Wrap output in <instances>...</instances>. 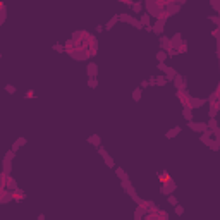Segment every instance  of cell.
I'll use <instances>...</instances> for the list:
<instances>
[{
	"label": "cell",
	"instance_id": "obj_32",
	"mask_svg": "<svg viewBox=\"0 0 220 220\" xmlns=\"http://www.w3.org/2000/svg\"><path fill=\"white\" fill-rule=\"evenodd\" d=\"M16 143H17L19 146H22V145H26V139H24V138H19V139L16 141Z\"/></svg>",
	"mask_w": 220,
	"mask_h": 220
},
{
	"label": "cell",
	"instance_id": "obj_5",
	"mask_svg": "<svg viewBox=\"0 0 220 220\" xmlns=\"http://www.w3.org/2000/svg\"><path fill=\"white\" fill-rule=\"evenodd\" d=\"M160 48L165 52H169L172 48V43H170V38L169 36H160Z\"/></svg>",
	"mask_w": 220,
	"mask_h": 220
},
{
	"label": "cell",
	"instance_id": "obj_24",
	"mask_svg": "<svg viewBox=\"0 0 220 220\" xmlns=\"http://www.w3.org/2000/svg\"><path fill=\"white\" fill-rule=\"evenodd\" d=\"M117 175L120 177V180H124V179H127V174L124 172L122 169H117Z\"/></svg>",
	"mask_w": 220,
	"mask_h": 220
},
{
	"label": "cell",
	"instance_id": "obj_33",
	"mask_svg": "<svg viewBox=\"0 0 220 220\" xmlns=\"http://www.w3.org/2000/svg\"><path fill=\"white\" fill-rule=\"evenodd\" d=\"M120 2H122V4H126V5H129V7H132V4H134L132 0H120Z\"/></svg>",
	"mask_w": 220,
	"mask_h": 220
},
{
	"label": "cell",
	"instance_id": "obj_10",
	"mask_svg": "<svg viewBox=\"0 0 220 220\" xmlns=\"http://www.w3.org/2000/svg\"><path fill=\"white\" fill-rule=\"evenodd\" d=\"M177 134H180V127H179V126H175L174 129L167 131V132H165V138H169V139H170V138H175Z\"/></svg>",
	"mask_w": 220,
	"mask_h": 220
},
{
	"label": "cell",
	"instance_id": "obj_9",
	"mask_svg": "<svg viewBox=\"0 0 220 220\" xmlns=\"http://www.w3.org/2000/svg\"><path fill=\"white\" fill-rule=\"evenodd\" d=\"M182 117L186 120H193V109H191L189 105H186L184 110H182Z\"/></svg>",
	"mask_w": 220,
	"mask_h": 220
},
{
	"label": "cell",
	"instance_id": "obj_30",
	"mask_svg": "<svg viewBox=\"0 0 220 220\" xmlns=\"http://www.w3.org/2000/svg\"><path fill=\"white\" fill-rule=\"evenodd\" d=\"M158 69H160V70H163V72H165V70H167V65H165L163 62H158Z\"/></svg>",
	"mask_w": 220,
	"mask_h": 220
},
{
	"label": "cell",
	"instance_id": "obj_2",
	"mask_svg": "<svg viewBox=\"0 0 220 220\" xmlns=\"http://www.w3.org/2000/svg\"><path fill=\"white\" fill-rule=\"evenodd\" d=\"M174 189H175V182H174L172 179H167V180H165V184L162 186L160 191L163 193V194H170V193H174Z\"/></svg>",
	"mask_w": 220,
	"mask_h": 220
},
{
	"label": "cell",
	"instance_id": "obj_20",
	"mask_svg": "<svg viewBox=\"0 0 220 220\" xmlns=\"http://www.w3.org/2000/svg\"><path fill=\"white\" fill-rule=\"evenodd\" d=\"M210 5L220 14V0H210Z\"/></svg>",
	"mask_w": 220,
	"mask_h": 220
},
{
	"label": "cell",
	"instance_id": "obj_29",
	"mask_svg": "<svg viewBox=\"0 0 220 220\" xmlns=\"http://www.w3.org/2000/svg\"><path fill=\"white\" fill-rule=\"evenodd\" d=\"M5 91H7V93H16V88H14V86H5Z\"/></svg>",
	"mask_w": 220,
	"mask_h": 220
},
{
	"label": "cell",
	"instance_id": "obj_12",
	"mask_svg": "<svg viewBox=\"0 0 220 220\" xmlns=\"http://www.w3.org/2000/svg\"><path fill=\"white\" fill-rule=\"evenodd\" d=\"M117 21H119V14H115V16H114V17H112V19L109 21V22H107V24H105V29H112V28H114V26H115V22H117Z\"/></svg>",
	"mask_w": 220,
	"mask_h": 220
},
{
	"label": "cell",
	"instance_id": "obj_1",
	"mask_svg": "<svg viewBox=\"0 0 220 220\" xmlns=\"http://www.w3.org/2000/svg\"><path fill=\"white\" fill-rule=\"evenodd\" d=\"M188 126H189V129H193L194 132H200V134L208 129V124H205V122H194V120H188Z\"/></svg>",
	"mask_w": 220,
	"mask_h": 220
},
{
	"label": "cell",
	"instance_id": "obj_35",
	"mask_svg": "<svg viewBox=\"0 0 220 220\" xmlns=\"http://www.w3.org/2000/svg\"><path fill=\"white\" fill-rule=\"evenodd\" d=\"M146 86H150V83H148V81H143V83H141V88H146Z\"/></svg>",
	"mask_w": 220,
	"mask_h": 220
},
{
	"label": "cell",
	"instance_id": "obj_17",
	"mask_svg": "<svg viewBox=\"0 0 220 220\" xmlns=\"http://www.w3.org/2000/svg\"><path fill=\"white\" fill-rule=\"evenodd\" d=\"M167 57H169V55H167V52H165V50H160L158 53H157V60H158V62H165Z\"/></svg>",
	"mask_w": 220,
	"mask_h": 220
},
{
	"label": "cell",
	"instance_id": "obj_13",
	"mask_svg": "<svg viewBox=\"0 0 220 220\" xmlns=\"http://www.w3.org/2000/svg\"><path fill=\"white\" fill-rule=\"evenodd\" d=\"M88 143H90V145H95V146H100V136H98V134L90 136V138H88Z\"/></svg>",
	"mask_w": 220,
	"mask_h": 220
},
{
	"label": "cell",
	"instance_id": "obj_21",
	"mask_svg": "<svg viewBox=\"0 0 220 220\" xmlns=\"http://www.w3.org/2000/svg\"><path fill=\"white\" fill-rule=\"evenodd\" d=\"M88 86H90L91 90H93V88H96V86H98V79H96V78H90V81H88Z\"/></svg>",
	"mask_w": 220,
	"mask_h": 220
},
{
	"label": "cell",
	"instance_id": "obj_18",
	"mask_svg": "<svg viewBox=\"0 0 220 220\" xmlns=\"http://www.w3.org/2000/svg\"><path fill=\"white\" fill-rule=\"evenodd\" d=\"M131 9L134 10V12H136V14H139V12H141V9H143V4H141V2H134V4H132V7H131Z\"/></svg>",
	"mask_w": 220,
	"mask_h": 220
},
{
	"label": "cell",
	"instance_id": "obj_14",
	"mask_svg": "<svg viewBox=\"0 0 220 220\" xmlns=\"http://www.w3.org/2000/svg\"><path fill=\"white\" fill-rule=\"evenodd\" d=\"M219 98H220V91L215 90V91H213V93L210 95V98H208V103H210V105H211V103H217V100H219Z\"/></svg>",
	"mask_w": 220,
	"mask_h": 220
},
{
	"label": "cell",
	"instance_id": "obj_37",
	"mask_svg": "<svg viewBox=\"0 0 220 220\" xmlns=\"http://www.w3.org/2000/svg\"><path fill=\"white\" fill-rule=\"evenodd\" d=\"M217 109H219V112H220V98L217 100Z\"/></svg>",
	"mask_w": 220,
	"mask_h": 220
},
{
	"label": "cell",
	"instance_id": "obj_8",
	"mask_svg": "<svg viewBox=\"0 0 220 220\" xmlns=\"http://www.w3.org/2000/svg\"><path fill=\"white\" fill-rule=\"evenodd\" d=\"M146 211H148L146 205H139V206H138V210H136V213H134V219H136V220L141 219L143 215H146Z\"/></svg>",
	"mask_w": 220,
	"mask_h": 220
},
{
	"label": "cell",
	"instance_id": "obj_11",
	"mask_svg": "<svg viewBox=\"0 0 220 220\" xmlns=\"http://www.w3.org/2000/svg\"><path fill=\"white\" fill-rule=\"evenodd\" d=\"M177 76V72H175V69H172V67H167V70H165V78H167V81H174V78Z\"/></svg>",
	"mask_w": 220,
	"mask_h": 220
},
{
	"label": "cell",
	"instance_id": "obj_16",
	"mask_svg": "<svg viewBox=\"0 0 220 220\" xmlns=\"http://www.w3.org/2000/svg\"><path fill=\"white\" fill-rule=\"evenodd\" d=\"M217 114H219L217 103H211V105H210V110H208V115H210V117H217Z\"/></svg>",
	"mask_w": 220,
	"mask_h": 220
},
{
	"label": "cell",
	"instance_id": "obj_19",
	"mask_svg": "<svg viewBox=\"0 0 220 220\" xmlns=\"http://www.w3.org/2000/svg\"><path fill=\"white\" fill-rule=\"evenodd\" d=\"M141 22L143 26H150V14H141Z\"/></svg>",
	"mask_w": 220,
	"mask_h": 220
},
{
	"label": "cell",
	"instance_id": "obj_25",
	"mask_svg": "<svg viewBox=\"0 0 220 220\" xmlns=\"http://www.w3.org/2000/svg\"><path fill=\"white\" fill-rule=\"evenodd\" d=\"M211 131H213V136H215V139L220 143V129H219V127H215V129H211Z\"/></svg>",
	"mask_w": 220,
	"mask_h": 220
},
{
	"label": "cell",
	"instance_id": "obj_28",
	"mask_svg": "<svg viewBox=\"0 0 220 220\" xmlns=\"http://www.w3.org/2000/svg\"><path fill=\"white\" fill-rule=\"evenodd\" d=\"M148 83H150V86H157V78H155V76H151L150 79H148Z\"/></svg>",
	"mask_w": 220,
	"mask_h": 220
},
{
	"label": "cell",
	"instance_id": "obj_3",
	"mask_svg": "<svg viewBox=\"0 0 220 220\" xmlns=\"http://www.w3.org/2000/svg\"><path fill=\"white\" fill-rule=\"evenodd\" d=\"M211 136H213V131H211V129H206L205 132H201V138H200L201 143H205L206 146H210L211 141H213V139H211Z\"/></svg>",
	"mask_w": 220,
	"mask_h": 220
},
{
	"label": "cell",
	"instance_id": "obj_6",
	"mask_svg": "<svg viewBox=\"0 0 220 220\" xmlns=\"http://www.w3.org/2000/svg\"><path fill=\"white\" fill-rule=\"evenodd\" d=\"M98 76V65L95 62L88 64V78H96Z\"/></svg>",
	"mask_w": 220,
	"mask_h": 220
},
{
	"label": "cell",
	"instance_id": "obj_7",
	"mask_svg": "<svg viewBox=\"0 0 220 220\" xmlns=\"http://www.w3.org/2000/svg\"><path fill=\"white\" fill-rule=\"evenodd\" d=\"M203 103H205V100H200V98H194V96H191V98H189V103H188V105H189L191 109L194 110V109H200Z\"/></svg>",
	"mask_w": 220,
	"mask_h": 220
},
{
	"label": "cell",
	"instance_id": "obj_34",
	"mask_svg": "<svg viewBox=\"0 0 220 220\" xmlns=\"http://www.w3.org/2000/svg\"><path fill=\"white\" fill-rule=\"evenodd\" d=\"M5 21V5H2V22Z\"/></svg>",
	"mask_w": 220,
	"mask_h": 220
},
{
	"label": "cell",
	"instance_id": "obj_31",
	"mask_svg": "<svg viewBox=\"0 0 220 220\" xmlns=\"http://www.w3.org/2000/svg\"><path fill=\"white\" fill-rule=\"evenodd\" d=\"M169 203H170V205H177V200H175V196H169Z\"/></svg>",
	"mask_w": 220,
	"mask_h": 220
},
{
	"label": "cell",
	"instance_id": "obj_27",
	"mask_svg": "<svg viewBox=\"0 0 220 220\" xmlns=\"http://www.w3.org/2000/svg\"><path fill=\"white\" fill-rule=\"evenodd\" d=\"M175 213H177V215H182V213H184V208H182V206H180L179 203H177V205H175Z\"/></svg>",
	"mask_w": 220,
	"mask_h": 220
},
{
	"label": "cell",
	"instance_id": "obj_22",
	"mask_svg": "<svg viewBox=\"0 0 220 220\" xmlns=\"http://www.w3.org/2000/svg\"><path fill=\"white\" fill-rule=\"evenodd\" d=\"M215 127H219V126H217V119H215V117H210V120H208V129H215Z\"/></svg>",
	"mask_w": 220,
	"mask_h": 220
},
{
	"label": "cell",
	"instance_id": "obj_26",
	"mask_svg": "<svg viewBox=\"0 0 220 220\" xmlns=\"http://www.w3.org/2000/svg\"><path fill=\"white\" fill-rule=\"evenodd\" d=\"M53 50H57L59 53H62V52H65V47H62V45H53Z\"/></svg>",
	"mask_w": 220,
	"mask_h": 220
},
{
	"label": "cell",
	"instance_id": "obj_23",
	"mask_svg": "<svg viewBox=\"0 0 220 220\" xmlns=\"http://www.w3.org/2000/svg\"><path fill=\"white\" fill-rule=\"evenodd\" d=\"M157 84H158V86H165V84H167V78H163V76H157Z\"/></svg>",
	"mask_w": 220,
	"mask_h": 220
},
{
	"label": "cell",
	"instance_id": "obj_36",
	"mask_svg": "<svg viewBox=\"0 0 220 220\" xmlns=\"http://www.w3.org/2000/svg\"><path fill=\"white\" fill-rule=\"evenodd\" d=\"M174 2H177V4H180V5H182V4H184L186 0H174Z\"/></svg>",
	"mask_w": 220,
	"mask_h": 220
},
{
	"label": "cell",
	"instance_id": "obj_15",
	"mask_svg": "<svg viewBox=\"0 0 220 220\" xmlns=\"http://www.w3.org/2000/svg\"><path fill=\"white\" fill-rule=\"evenodd\" d=\"M141 93H143V88H136V90L132 91V100L139 101L141 100Z\"/></svg>",
	"mask_w": 220,
	"mask_h": 220
},
{
	"label": "cell",
	"instance_id": "obj_4",
	"mask_svg": "<svg viewBox=\"0 0 220 220\" xmlns=\"http://www.w3.org/2000/svg\"><path fill=\"white\" fill-rule=\"evenodd\" d=\"M98 151H100V155L103 157V160H105V163H107L109 167H114V158H112V157H109V153L105 151V148H101V146H98Z\"/></svg>",
	"mask_w": 220,
	"mask_h": 220
}]
</instances>
